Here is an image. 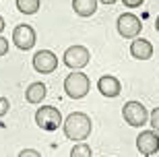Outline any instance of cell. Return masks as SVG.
Wrapping results in <instances>:
<instances>
[{
    "label": "cell",
    "mask_w": 159,
    "mask_h": 157,
    "mask_svg": "<svg viewBox=\"0 0 159 157\" xmlns=\"http://www.w3.org/2000/svg\"><path fill=\"white\" fill-rule=\"evenodd\" d=\"M62 128H64L66 139L70 141H87L89 134H91V118L85 114V112H72L66 116V120H62Z\"/></svg>",
    "instance_id": "obj_1"
},
{
    "label": "cell",
    "mask_w": 159,
    "mask_h": 157,
    "mask_svg": "<svg viewBox=\"0 0 159 157\" xmlns=\"http://www.w3.org/2000/svg\"><path fill=\"white\" fill-rule=\"evenodd\" d=\"M89 89H91V81L81 70H72L64 79V91L70 99H83L89 93Z\"/></svg>",
    "instance_id": "obj_2"
},
{
    "label": "cell",
    "mask_w": 159,
    "mask_h": 157,
    "mask_svg": "<svg viewBox=\"0 0 159 157\" xmlns=\"http://www.w3.org/2000/svg\"><path fill=\"white\" fill-rule=\"evenodd\" d=\"M35 124L43 130H58L62 126V114L54 105H41L35 112Z\"/></svg>",
    "instance_id": "obj_3"
},
{
    "label": "cell",
    "mask_w": 159,
    "mask_h": 157,
    "mask_svg": "<svg viewBox=\"0 0 159 157\" xmlns=\"http://www.w3.org/2000/svg\"><path fill=\"white\" fill-rule=\"evenodd\" d=\"M122 116L128 126H143L149 120V112L141 101H126L122 108Z\"/></svg>",
    "instance_id": "obj_4"
},
{
    "label": "cell",
    "mask_w": 159,
    "mask_h": 157,
    "mask_svg": "<svg viewBox=\"0 0 159 157\" xmlns=\"http://www.w3.org/2000/svg\"><path fill=\"white\" fill-rule=\"evenodd\" d=\"M116 27H118V33L122 35L124 39H134V37H139V33H141L143 23H141V19L136 17V15H132V12H124V15L118 17Z\"/></svg>",
    "instance_id": "obj_5"
},
{
    "label": "cell",
    "mask_w": 159,
    "mask_h": 157,
    "mask_svg": "<svg viewBox=\"0 0 159 157\" xmlns=\"http://www.w3.org/2000/svg\"><path fill=\"white\" fill-rule=\"evenodd\" d=\"M89 58H91V54L85 46H70L62 56V62L70 70H81L89 64Z\"/></svg>",
    "instance_id": "obj_6"
},
{
    "label": "cell",
    "mask_w": 159,
    "mask_h": 157,
    "mask_svg": "<svg viewBox=\"0 0 159 157\" xmlns=\"http://www.w3.org/2000/svg\"><path fill=\"white\" fill-rule=\"evenodd\" d=\"M136 149L143 157H151L159 151V134L155 130H143L136 136Z\"/></svg>",
    "instance_id": "obj_7"
},
{
    "label": "cell",
    "mask_w": 159,
    "mask_h": 157,
    "mask_svg": "<svg viewBox=\"0 0 159 157\" xmlns=\"http://www.w3.org/2000/svg\"><path fill=\"white\" fill-rule=\"evenodd\" d=\"M33 68L41 75H50L58 68V56L52 50H39L33 56Z\"/></svg>",
    "instance_id": "obj_8"
},
{
    "label": "cell",
    "mask_w": 159,
    "mask_h": 157,
    "mask_svg": "<svg viewBox=\"0 0 159 157\" xmlns=\"http://www.w3.org/2000/svg\"><path fill=\"white\" fill-rule=\"evenodd\" d=\"M12 41L19 50H31L35 46V29L31 25H17L12 31Z\"/></svg>",
    "instance_id": "obj_9"
},
{
    "label": "cell",
    "mask_w": 159,
    "mask_h": 157,
    "mask_svg": "<svg viewBox=\"0 0 159 157\" xmlns=\"http://www.w3.org/2000/svg\"><path fill=\"white\" fill-rule=\"evenodd\" d=\"M97 89H99V93L106 95V97H118L120 91H122V85H120V81L114 75H103L99 81H97Z\"/></svg>",
    "instance_id": "obj_10"
},
{
    "label": "cell",
    "mask_w": 159,
    "mask_h": 157,
    "mask_svg": "<svg viewBox=\"0 0 159 157\" xmlns=\"http://www.w3.org/2000/svg\"><path fill=\"white\" fill-rule=\"evenodd\" d=\"M130 54H132V58H136V60H149L153 56V46H151L149 39L134 37L132 44H130Z\"/></svg>",
    "instance_id": "obj_11"
},
{
    "label": "cell",
    "mask_w": 159,
    "mask_h": 157,
    "mask_svg": "<svg viewBox=\"0 0 159 157\" xmlns=\"http://www.w3.org/2000/svg\"><path fill=\"white\" fill-rule=\"evenodd\" d=\"M72 11L79 17H93L97 12V0H72Z\"/></svg>",
    "instance_id": "obj_12"
},
{
    "label": "cell",
    "mask_w": 159,
    "mask_h": 157,
    "mask_svg": "<svg viewBox=\"0 0 159 157\" xmlns=\"http://www.w3.org/2000/svg\"><path fill=\"white\" fill-rule=\"evenodd\" d=\"M48 89L43 83H31L27 91H25V99L29 101V104H41V99L46 97Z\"/></svg>",
    "instance_id": "obj_13"
},
{
    "label": "cell",
    "mask_w": 159,
    "mask_h": 157,
    "mask_svg": "<svg viewBox=\"0 0 159 157\" xmlns=\"http://www.w3.org/2000/svg\"><path fill=\"white\" fill-rule=\"evenodd\" d=\"M17 2V8L23 15H35L41 6V0H15Z\"/></svg>",
    "instance_id": "obj_14"
},
{
    "label": "cell",
    "mask_w": 159,
    "mask_h": 157,
    "mask_svg": "<svg viewBox=\"0 0 159 157\" xmlns=\"http://www.w3.org/2000/svg\"><path fill=\"white\" fill-rule=\"evenodd\" d=\"M70 157H93V151H91V147L85 141H81V143H77V145L72 147Z\"/></svg>",
    "instance_id": "obj_15"
},
{
    "label": "cell",
    "mask_w": 159,
    "mask_h": 157,
    "mask_svg": "<svg viewBox=\"0 0 159 157\" xmlns=\"http://www.w3.org/2000/svg\"><path fill=\"white\" fill-rule=\"evenodd\" d=\"M149 122H151V126H153V130L159 134V108H155L151 114H149Z\"/></svg>",
    "instance_id": "obj_16"
},
{
    "label": "cell",
    "mask_w": 159,
    "mask_h": 157,
    "mask_svg": "<svg viewBox=\"0 0 159 157\" xmlns=\"http://www.w3.org/2000/svg\"><path fill=\"white\" fill-rule=\"evenodd\" d=\"M8 108H11L8 97H0V118H4L6 114H8Z\"/></svg>",
    "instance_id": "obj_17"
},
{
    "label": "cell",
    "mask_w": 159,
    "mask_h": 157,
    "mask_svg": "<svg viewBox=\"0 0 159 157\" xmlns=\"http://www.w3.org/2000/svg\"><path fill=\"white\" fill-rule=\"evenodd\" d=\"M19 157H41V153L35 151V149H23L19 153Z\"/></svg>",
    "instance_id": "obj_18"
},
{
    "label": "cell",
    "mask_w": 159,
    "mask_h": 157,
    "mask_svg": "<svg viewBox=\"0 0 159 157\" xmlns=\"http://www.w3.org/2000/svg\"><path fill=\"white\" fill-rule=\"evenodd\" d=\"M6 54H8V39L0 35V56H6Z\"/></svg>",
    "instance_id": "obj_19"
},
{
    "label": "cell",
    "mask_w": 159,
    "mask_h": 157,
    "mask_svg": "<svg viewBox=\"0 0 159 157\" xmlns=\"http://www.w3.org/2000/svg\"><path fill=\"white\" fill-rule=\"evenodd\" d=\"M124 6H128V8H136V6H141L145 0H122Z\"/></svg>",
    "instance_id": "obj_20"
},
{
    "label": "cell",
    "mask_w": 159,
    "mask_h": 157,
    "mask_svg": "<svg viewBox=\"0 0 159 157\" xmlns=\"http://www.w3.org/2000/svg\"><path fill=\"white\" fill-rule=\"evenodd\" d=\"M4 27H6V25H4V19L0 17V33H2V31H4Z\"/></svg>",
    "instance_id": "obj_21"
},
{
    "label": "cell",
    "mask_w": 159,
    "mask_h": 157,
    "mask_svg": "<svg viewBox=\"0 0 159 157\" xmlns=\"http://www.w3.org/2000/svg\"><path fill=\"white\" fill-rule=\"evenodd\" d=\"M101 2H103V4H114L116 0H101Z\"/></svg>",
    "instance_id": "obj_22"
},
{
    "label": "cell",
    "mask_w": 159,
    "mask_h": 157,
    "mask_svg": "<svg viewBox=\"0 0 159 157\" xmlns=\"http://www.w3.org/2000/svg\"><path fill=\"white\" fill-rule=\"evenodd\" d=\"M155 29L159 31V17H157V21H155Z\"/></svg>",
    "instance_id": "obj_23"
}]
</instances>
